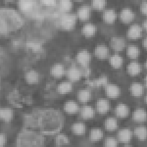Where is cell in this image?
Returning a JSON list of instances; mask_svg holds the SVG:
<instances>
[{
  "instance_id": "6da1fadb",
  "label": "cell",
  "mask_w": 147,
  "mask_h": 147,
  "mask_svg": "<svg viewBox=\"0 0 147 147\" xmlns=\"http://www.w3.org/2000/svg\"><path fill=\"white\" fill-rule=\"evenodd\" d=\"M23 129L32 130L42 135H54L62 127L60 112L52 109H37L23 117Z\"/></svg>"
},
{
  "instance_id": "7a4b0ae2",
  "label": "cell",
  "mask_w": 147,
  "mask_h": 147,
  "mask_svg": "<svg viewBox=\"0 0 147 147\" xmlns=\"http://www.w3.org/2000/svg\"><path fill=\"white\" fill-rule=\"evenodd\" d=\"M23 20L17 12L11 9H1V34H7L20 28Z\"/></svg>"
},
{
  "instance_id": "3957f363",
  "label": "cell",
  "mask_w": 147,
  "mask_h": 147,
  "mask_svg": "<svg viewBox=\"0 0 147 147\" xmlns=\"http://www.w3.org/2000/svg\"><path fill=\"white\" fill-rule=\"evenodd\" d=\"M44 138L42 134L23 129L16 139V147H43Z\"/></svg>"
},
{
  "instance_id": "277c9868",
  "label": "cell",
  "mask_w": 147,
  "mask_h": 147,
  "mask_svg": "<svg viewBox=\"0 0 147 147\" xmlns=\"http://www.w3.org/2000/svg\"><path fill=\"white\" fill-rule=\"evenodd\" d=\"M77 17L75 14H65L61 19L60 25L65 30H71L75 27Z\"/></svg>"
},
{
  "instance_id": "5b68a950",
  "label": "cell",
  "mask_w": 147,
  "mask_h": 147,
  "mask_svg": "<svg viewBox=\"0 0 147 147\" xmlns=\"http://www.w3.org/2000/svg\"><path fill=\"white\" fill-rule=\"evenodd\" d=\"M90 59V55L87 51H80L77 54V61L82 67H88Z\"/></svg>"
},
{
  "instance_id": "8992f818",
  "label": "cell",
  "mask_w": 147,
  "mask_h": 147,
  "mask_svg": "<svg viewBox=\"0 0 147 147\" xmlns=\"http://www.w3.org/2000/svg\"><path fill=\"white\" fill-rule=\"evenodd\" d=\"M106 95L111 99H116L120 94V89L118 86L113 84H107L105 86Z\"/></svg>"
},
{
  "instance_id": "52a82bcc",
  "label": "cell",
  "mask_w": 147,
  "mask_h": 147,
  "mask_svg": "<svg viewBox=\"0 0 147 147\" xmlns=\"http://www.w3.org/2000/svg\"><path fill=\"white\" fill-rule=\"evenodd\" d=\"M132 137V131L129 129H121L117 134L118 140L123 143H129L131 140Z\"/></svg>"
},
{
  "instance_id": "ba28073f",
  "label": "cell",
  "mask_w": 147,
  "mask_h": 147,
  "mask_svg": "<svg viewBox=\"0 0 147 147\" xmlns=\"http://www.w3.org/2000/svg\"><path fill=\"white\" fill-rule=\"evenodd\" d=\"M67 76L69 80L75 82L80 80L82 75L80 70L75 66H73L69 69L67 71Z\"/></svg>"
},
{
  "instance_id": "9c48e42d",
  "label": "cell",
  "mask_w": 147,
  "mask_h": 147,
  "mask_svg": "<svg viewBox=\"0 0 147 147\" xmlns=\"http://www.w3.org/2000/svg\"><path fill=\"white\" fill-rule=\"evenodd\" d=\"M132 119L137 123H143L147 120V112L144 109L139 108L134 111Z\"/></svg>"
},
{
  "instance_id": "30bf717a",
  "label": "cell",
  "mask_w": 147,
  "mask_h": 147,
  "mask_svg": "<svg viewBox=\"0 0 147 147\" xmlns=\"http://www.w3.org/2000/svg\"><path fill=\"white\" fill-rule=\"evenodd\" d=\"M109 49L105 45H99L96 47L94 50V55L98 59H105L109 57Z\"/></svg>"
},
{
  "instance_id": "8fae6325",
  "label": "cell",
  "mask_w": 147,
  "mask_h": 147,
  "mask_svg": "<svg viewBox=\"0 0 147 147\" xmlns=\"http://www.w3.org/2000/svg\"><path fill=\"white\" fill-rule=\"evenodd\" d=\"M110 46L114 50L117 52L121 51L125 47V40L121 37H113L110 41Z\"/></svg>"
},
{
  "instance_id": "7c38bea8",
  "label": "cell",
  "mask_w": 147,
  "mask_h": 147,
  "mask_svg": "<svg viewBox=\"0 0 147 147\" xmlns=\"http://www.w3.org/2000/svg\"><path fill=\"white\" fill-rule=\"evenodd\" d=\"M142 28L140 26L134 24L129 28L127 32V36L131 39H136L141 35Z\"/></svg>"
},
{
  "instance_id": "4fadbf2b",
  "label": "cell",
  "mask_w": 147,
  "mask_h": 147,
  "mask_svg": "<svg viewBox=\"0 0 147 147\" xmlns=\"http://www.w3.org/2000/svg\"><path fill=\"white\" fill-rule=\"evenodd\" d=\"M134 18V13L131 9L125 8L121 12L120 19L125 23H129L131 22Z\"/></svg>"
},
{
  "instance_id": "5bb4252c",
  "label": "cell",
  "mask_w": 147,
  "mask_h": 147,
  "mask_svg": "<svg viewBox=\"0 0 147 147\" xmlns=\"http://www.w3.org/2000/svg\"><path fill=\"white\" fill-rule=\"evenodd\" d=\"M108 79L106 76H102L98 79L94 80H86L85 84H87L91 87H100V86H105L107 84Z\"/></svg>"
},
{
  "instance_id": "9a60e30c",
  "label": "cell",
  "mask_w": 147,
  "mask_h": 147,
  "mask_svg": "<svg viewBox=\"0 0 147 147\" xmlns=\"http://www.w3.org/2000/svg\"><path fill=\"white\" fill-rule=\"evenodd\" d=\"M90 8L88 5H82L80 7L77 12V17L82 21H85L89 18Z\"/></svg>"
},
{
  "instance_id": "2e32d148",
  "label": "cell",
  "mask_w": 147,
  "mask_h": 147,
  "mask_svg": "<svg viewBox=\"0 0 147 147\" xmlns=\"http://www.w3.org/2000/svg\"><path fill=\"white\" fill-rule=\"evenodd\" d=\"M115 112L116 115L119 118H125L129 115V107L125 104H119L116 107Z\"/></svg>"
},
{
  "instance_id": "e0dca14e",
  "label": "cell",
  "mask_w": 147,
  "mask_h": 147,
  "mask_svg": "<svg viewBox=\"0 0 147 147\" xmlns=\"http://www.w3.org/2000/svg\"><path fill=\"white\" fill-rule=\"evenodd\" d=\"M64 73V68L61 64H55L50 69V74L56 78L62 77Z\"/></svg>"
},
{
  "instance_id": "ac0fdd59",
  "label": "cell",
  "mask_w": 147,
  "mask_h": 147,
  "mask_svg": "<svg viewBox=\"0 0 147 147\" xmlns=\"http://www.w3.org/2000/svg\"><path fill=\"white\" fill-rule=\"evenodd\" d=\"M109 100L105 99H99L97 102V110L100 114H104L109 111Z\"/></svg>"
},
{
  "instance_id": "d6986e66",
  "label": "cell",
  "mask_w": 147,
  "mask_h": 147,
  "mask_svg": "<svg viewBox=\"0 0 147 147\" xmlns=\"http://www.w3.org/2000/svg\"><path fill=\"white\" fill-rule=\"evenodd\" d=\"M130 91L131 94L134 97H140L144 93V87L140 83L134 82L130 86Z\"/></svg>"
},
{
  "instance_id": "ffe728a7",
  "label": "cell",
  "mask_w": 147,
  "mask_h": 147,
  "mask_svg": "<svg viewBox=\"0 0 147 147\" xmlns=\"http://www.w3.org/2000/svg\"><path fill=\"white\" fill-rule=\"evenodd\" d=\"M134 135L139 140L144 141L147 139V127L139 126L134 129Z\"/></svg>"
},
{
  "instance_id": "44dd1931",
  "label": "cell",
  "mask_w": 147,
  "mask_h": 147,
  "mask_svg": "<svg viewBox=\"0 0 147 147\" xmlns=\"http://www.w3.org/2000/svg\"><path fill=\"white\" fill-rule=\"evenodd\" d=\"M97 28L92 24H86L82 29V34L85 37H89L93 36L96 32Z\"/></svg>"
},
{
  "instance_id": "7402d4cb",
  "label": "cell",
  "mask_w": 147,
  "mask_h": 147,
  "mask_svg": "<svg viewBox=\"0 0 147 147\" xmlns=\"http://www.w3.org/2000/svg\"><path fill=\"white\" fill-rule=\"evenodd\" d=\"M39 74L38 72L34 70H30L26 74L25 79L28 84H35L39 81Z\"/></svg>"
},
{
  "instance_id": "603a6c76",
  "label": "cell",
  "mask_w": 147,
  "mask_h": 147,
  "mask_svg": "<svg viewBox=\"0 0 147 147\" xmlns=\"http://www.w3.org/2000/svg\"><path fill=\"white\" fill-rule=\"evenodd\" d=\"M117 18V14L113 9H107L104 12L103 19L106 23L112 24L113 23Z\"/></svg>"
},
{
  "instance_id": "cb8c5ba5",
  "label": "cell",
  "mask_w": 147,
  "mask_h": 147,
  "mask_svg": "<svg viewBox=\"0 0 147 147\" xmlns=\"http://www.w3.org/2000/svg\"><path fill=\"white\" fill-rule=\"evenodd\" d=\"M105 129L108 131H113L116 130L118 127V122L117 120L113 117L108 118L105 120Z\"/></svg>"
},
{
  "instance_id": "d4e9b609",
  "label": "cell",
  "mask_w": 147,
  "mask_h": 147,
  "mask_svg": "<svg viewBox=\"0 0 147 147\" xmlns=\"http://www.w3.org/2000/svg\"><path fill=\"white\" fill-rule=\"evenodd\" d=\"M141 70V66L138 63L131 62L127 66V72L130 75L135 76L140 74Z\"/></svg>"
},
{
  "instance_id": "484cf974",
  "label": "cell",
  "mask_w": 147,
  "mask_h": 147,
  "mask_svg": "<svg viewBox=\"0 0 147 147\" xmlns=\"http://www.w3.org/2000/svg\"><path fill=\"white\" fill-rule=\"evenodd\" d=\"M35 2L32 1L21 0L18 3L19 8L23 12H28L32 9L34 5Z\"/></svg>"
},
{
  "instance_id": "4316f807",
  "label": "cell",
  "mask_w": 147,
  "mask_h": 147,
  "mask_svg": "<svg viewBox=\"0 0 147 147\" xmlns=\"http://www.w3.org/2000/svg\"><path fill=\"white\" fill-rule=\"evenodd\" d=\"M102 137L103 132L100 129H93L89 133V139L92 142H97L100 140Z\"/></svg>"
},
{
  "instance_id": "83f0119b",
  "label": "cell",
  "mask_w": 147,
  "mask_h": 147,
  "mask_svg": "<svg viewBox=\"0 0 147 147\" xmlns=\"http://www.w3.org/2000/svg\"><path fill=\"white\" fill-rule=\"evenodd\" d=\"M94 115V111L92 107L84 106L81 109V116L84 119L92 118Z\"/></svg>"
},
{
  "instance_id": "f1b7e54d",
  "label": "cell",
  "mask_w": 147,
  "mask_h": 147,
  "mask_svg": "<svg viewBox=\"0 0 147 147\" xmlns=\"http://www.w3.org/2000/svg\"><path fill=\"white\" fill-rule=\"evenodd\" d=\"M123 59L120 55H114L110 57L109 63L114 68H120L123 64Z\"/></svg>"
},
{
  "instance_id": "f546056e",
  "label": "cell",
  "mask_w": 147,
  "mask_h": 147,
  "mask_svg": "<svg viewBox=\"0 0 147 147\" xmlns=\"http://www.w3.org/2000/svg\"><path fill=\"white\" fill-rule=\"evenodd\" d=\"M64 110L68 113H75L79 110V107L77 102L71 100L66 102L64 107Z\"/></svg>"
},
{
  "instance_id": "4dcf8cb0",
  "label": "cell",
  "mask_w": 147,
  "mask_h": 147,
  "mask_svg": "<svg viewBox=\"0 0 147 147\" xmlns=\"http://www.w3.org/2000/svg\"><path fill=\"white\" fill-rule=\"evenodd\" d=\"M12 117V111L9 108H2L0 110V118L5 122H9Z\"/></svg>"
},
{
  "instance_id": "1f68e13d",
  "label": "cell",
  "mask_w": 147,
  "mask_h": 147,
  "mask_svg": "<svg viewBox=\"0 0 147 147\" xmlns=\"http://www.w3.org/2000/svg\"><path fill=\"white\" fill-rule=\"evenodd\" d=\"M72 84L70 82H62L58 85L57 91L60 94H65L72 90Z\"/></svg>"
},
{
  "instance_id": "d6a6232c",
  "label": "cell",
  "mask_w": 147,
  "mask_h": 147,
  "mask_svg": "<svg viewBox=\"0 0 147 147\" xmlns=\"http://www.w3.org/2000/svg\"><path fill=\"white\" fill-rule=\"evenodd\" d=\"M90 92L86 89L79 91L78 93V99L80 102L82 103L88 102L90 99Z\"/></svg>"
},
{
  "instance_id": "836d02e7",
  "label": "cell",
  "mask_w": 147,
  "mask_h": 147,
  "mask_svg": "<svg viewBox=\"0 0 147 147\" xmlns=\"http://www.w3.org/2000/svg\"><path fill=\"white\" fill-rule=\"evenodd\" d=\"M73 130L74 134L77 135H82L85 134L86 127L84 124L82 123H77L74 124Z\"/></svg>"
},
{
  "instance_id": "e575fe53",
  "label": "cell",
  "mask_w": 147,
  "mask_h": 147,
  "mask_svg": "<svg viewBox=\"0 0 147 147\" xmlns=\"http://www.w3.org/2000/svg\"><path fill=\"white\" fill-rule=\"evenodd\" d=\"M139 50L138 48L136 46H129L127 50V55L131 59H135L138 57L139 55Z\"/></svg>"
},
{
  "instance_id": "d590c367",
  "label": "cell",
  "mask_w": 147,
  "mask_h": 147,
  "mask_svg": "<svg viewBox=\"0 0 147 147\" xmlns=\"http://www.w3.org/2000/svg\"><path fill=\"white\" fill-rule=\"evenodd\" d=\"M55 143L57 146H61L65 144H68L69 143V140L65 135L60 134L57 136L56 138Z\"/></svg>"
},
{
  "instance_id": "8d00e7d4",
  "label": "cell",
  "mask_w": 147,
  "mask_h": 147,
  "mask_svg": "<svg viewBox=\"0 0 147 147\" xmlns=\"http://www.w3.org/2000/svg\"><path fill=\"white\" fill-rule=\"evenodd\" d=\"M26 45L27 47L32 49V50L35 52H39L42 50V44L38 42L30 41L28 42Z\"/></svg>"
},
{
  "instance_id": "74e56055",
  "label": "cell",
  "mask_w": 147,
  "mask_h": 147,
  "mask_svg": "<svg viewBox=\"0 0 147 147\" xmlns=\"http://www.w3.org/2000/svg\"><path fill=\"white\" fill-rule=\"evenodd\" d=\"M118 141L113 137H107L105 141V147H117Z\"/></svg>"
},
{
  "instance_id": "f35d334b",
  "label": "cell",
  "mask_w": 147,
  "mask_h": 147,
  "mask_svg": "<svg viewBox=\"0 0 147 147\" xmlns=\"http://www.w3.org/2000/svg\"><path fill=\"white\" fill-rule=\"evenodd\" d=\"M105 1L103 0H94L92 2V6L94 9L98 10H102L105 6Z\"/></svg>"
},
{
  "instance_id": "ab89813d",
  "label": "cell",
  "mask_w": 147,
  "mask_h": 147,
  "mask_svg": "<svg viewBox=\"0 0 147 147\" xmlns=\"http://www.w3.org/2000/svg\"><path fill=\"white\" fill-rule=\"evenodd\" d=\"M60 4L61 9L65 11L70 10L73 5L72 2H71L70 1H67V0L61 1Z\"/></svg>"
},
{
  "instance_id": "60d3db41",
  "label": "cell",
  "mask_w": 147,
  "mask_h": 147,
  "mask_svg": "<svg viewBox=\"0 0 147 147\" xmlns=\"http://www.w3.org/2000/svg\"><path fill=\"white\" fill-rule=\"evenodd\" d=\"M140 10L142 13L147 15V1L143 2L140 5Z\"/></svg>"
},
{
  "instance_id": "b9f144b4",
  "label": "cell",
  "mask_w": 147,
  "mask_h": 147,
  "mask_svg": "<svg viewBox=\"0 0 147 147\" xmlns=\"http://www.w3.org/2000/svg\"><path fill=\"white\" fill-rule=\"evenodd\" d=\"M41 3L44 5H46V6H53L55 4V1H52V0H43L41 1Z\"/></svg>"
},
{
  "instance_id": "7bdbcfd3",
  "label": "cell",
  "mask_w": 147,
  "mask_h": 147,
  "mask_svg": "<svg viewBox=\"0 0 147 147\" xmlns=\"http://www.w3.org/2000/svg\"><path fill=\"white\" fill-rule=\"evenodd\" d=\"M82 70H81L82 73V76L84 77H88L90 73V70L89 68L88 67H82Z\"/></svg>"
},
{
  "instance_id": "ee69618b",
  "label": "cell",
  "mask_w": 147,
  "mask_h": 147,
  "mask_svg": "<svg viewBox=\"0 0 147 147\" xmlns=\"http://www.w3.org/2000/svg\"><path fill=\"white\" fill-rule=\"evenodd\" d=\"M5 136L3 134H1L0 136V146L3 147V145L5 143Z\"/></svg>"
},
{
  "instance_id": "f6af8a7d",
  "label": "cell",
  "mask_w": 147,
  "mask_h": 147,
  "mask_svg": "<svg viewBox=\"0 0 147 147\" xmlns=\"http://www.w3.org/2000/svg\"><path fill=\"white\" fill-rule=\"evenodd\" d=\"M143 45H144V47H145L146 49H147V37H146L144 40V41H143Z\"/></svg>"
},
{
  "instance_id": "bcb514c9",
  "label": "cell",
  "mask_w": 147,
  "mask_h": 147,
  "mask_svg": "<svg viewBox=\"0 0 147 147\" xmlns=\"http://www.w3.org/2000/svg\"><path fill=\"white\" fill-rule=\"evenodd\" d=\"M143 26L144 28L147 31V19L145 21V22H144V24H143Z\"/></svg>"
},
{
  "instance_id": "7dc6e473",
  "label": "cell",
  "mask_w": 147,
  "mask_h": 147,
  "mask_svg": "<svg viewBox=\"0 0 147 147\" xmlns=\"http://www.w3.org/2000/svg\"><path fill=\"white\" fill-rule=\"evenodd\" d=\"M144 81H145V86L147 87V76L145 77Z\"/></svg>"
},
{
  "instance_id": "c3c4849f",
  "label": "cell",
  "mask_w": 147,
  "mask_h": 147,
  "mask_svg": "<svg viewBox=\"0 0 147 147\" xmlns=\"http://www.w3.org/2000/svg\"><path fill=\"white\" fill-rule=\"evenodd\" d=\"M145 67H146V68L147 69V61L145 63Z\"/></svg>"
},
{
  "instance_id": "681fc988",
  "label": "cell",
  "mask_w": 147,
  "mask_h": 147,
  "mask_svg": "<svg viewBox=\"0 0 147 147\" xmlns=\"http://www.w3.org/2000/svg\"><path fill=\"white\" fill-rule=\"evenodd\" d=\"M145 100L146 103L147 104V95L146 96V97H145Z\"/></svg>"
},
{
  "instance_id": "f907efd6",
  "label": "cell",
  "mask_w": 147,
  "mask_h": 147,
  "mask_svg": "<svg viewBox=\"0 0 147 147\" xmlns=\"http://www.w3.org/2000/svg\"><path fill=\"white\" fill-rule=\"evenodd\" d=\"M124 147H132L131 146L126 145L125 146H124Z\"/></svg>"
}]
</instances>
